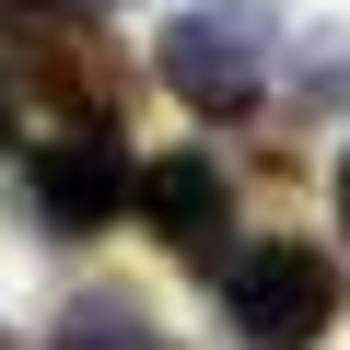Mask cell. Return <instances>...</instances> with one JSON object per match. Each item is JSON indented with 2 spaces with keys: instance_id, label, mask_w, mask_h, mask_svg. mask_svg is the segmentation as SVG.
Returning a JSON list of instances; mask_svg holds the SVG:
<instances>
[{
  "instance_id": "3",
  "label": "cell",
  "mask_w": 350,
  "mask_h": 350,
  "mask_svg": "<svg viewBox=\"0 0 350 350\" xmlns=\"http://www.w3.org/2000/svg\"><path fill=\"white\" fill-rule=\"evenodd\" d=\"M24 199H36L47 234H105V222L140 199V163L117 152V129H59V140H36V163H24Z\"/></svg>"
},
{
  "instance_id": "8",
  "label": "cell",
  "mask_w": 350,
  "mask_h": 350,
  "mask_svg": "<svg viewBox=\"0 0 350 350\" xmlns=\"http://www.w3.org/2000/svg\"><path fill=\"white\" fill-rule=\"evenodd\" d=\"M0 152H12V82H0Z\"/></svg>"
},
{
  "instance_id": "1",
  "label": "cell",
  "mask_w": 350,
  "mask_h": 350,
  "mask_svg": "<svg viewBox=\"0 0 350 350\" xmlns=\"http://www.w3.org/2000/svg\"><path fill=\"white\" fill-rule=\"evenodd\" d=\"M327 315H338V269H327V245H304V234H269V245H245V257L222 269V327H234V350H315Z\"/></svg>"
},
{
  "instance_id": "2",
  "label": "cell",
  "mask_w": 350,
  "mask_h": 350,
  "mask_svg": "<svg viewBox=\"0 0 350 350\" xmlns=\"http://www.w3.org/2000/svg\"><path fill=\"white\" fill-rule=\"evenodd\" d=\"M269 47H280V24L257 12V0H199V12H175L163 24V94L175 105H199V117H245L257 94H269Z\"/></svg>"
},
{
  "instance_id": "9",
  "label": "cell",
  "mask_w": 350,
  "mask_h": 350,
  "mask_svg": "<svg viewBox=\"0 0 350 350\" xmlns=\"http://www.w3.org/2000/svg\"><path fill=\"white\" fill-rule=\"evenodd\" d=\"M338 222H350V152H338Z\"/></svg>"
},
{
  "instance_id": "10",
  "label": "cell",
  "mask_w": 350,
  "mask_h": 350,
  "mask_svg": "<svg viewBox=\"0 0 350 350\" xmlns=\"http://www.w3.org/2000/svg\"><path fill=\"white\" fill-rule=\"evenodd\" d=\"M0 350H12V327H0Z\"/></svg>"
},
{
  "instance_id": "5",
  "label": "cell",
  "mask_w": 350,
  "mask_h": 350,
  "mask_svg": "<svg viewBox=\"0 0 350 350\" xmlns=\"http://www.w3.org/2000/svg\"><path fill=\"white\" fill-rule=\"evenodd\" d=\"M47 350H163V338H152V315H140L129 292H82V304L59 315Z\"/></svg>"
},
{
  "instance_id": "4",
  "label": "cell",
  "mask_w": 350,
  "mask_h": 350,
  "mask_svg": "<svg viewBox=\"0 0 350 350\" xmlns=\"http://www.w3.org/2000/svg\"><path fill=\"white\" fill-rule=\"evenodd\" d=\"M140 222H152L175 257H222V234H234V175H222L211 152L140 163Z\"/></svg>"
},
{
  "instance_id": "6",
  "label": "cell",
  "mask_w": 350,
  "mask_h": 350,
  "mask_svg": "<svg viewBox=\"0 0 350 350\" xmlns=\"http://www.w3.org/2000/svg\"><path fill=\"white\" fill-rule=\"evenodd\" d=\"M304 105H350V36H315V59H304Z\"/></svg>"
},
{
  "instance_id": "7",
  "label": "cell",
  "mask_w": 350,
  "mask_h": 350,
  "mask_svg": "<svg viewBox=\"0 0 350 350\" xmlns=\"http://www.w3.org/2000/svg\"><path fill=\"white\" fill-rule=\"evenodd\" d=\"M24 12H105V0H24Z\"/></svg>"
}]
</instances>
